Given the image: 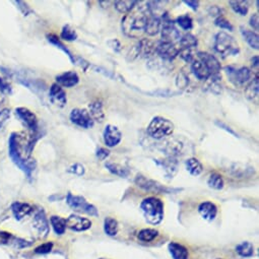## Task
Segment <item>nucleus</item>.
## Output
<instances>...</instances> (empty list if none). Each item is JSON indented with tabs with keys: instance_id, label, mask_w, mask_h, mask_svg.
<instances>
[{
	"instance_id": "72a5a7b5",
	"label": "nucleus",
	"mask_w": 259,
	"mask_h": 259,
	"mask_svg": "<svg viewBox=\"0 0 259 259\" xmlns=\"http://www.w3.org/2000/svg\"><path fill=\"white\" fill-rule=\"evenodd\" d=\"M104 231L107 235L115 236L118 233V223L113 218H106L104 221Z\"/></svg>"
},
{
	"instance_id": "393cba45",
	"label": "nucleus",
	"mask_w": 259,
	"mask_h": 259,
	"mask_svg": "<svg viewBox=\"0 0 259 259\" xmlns=\"http://www.w3.org/2000/svg\"><path fill=\"white\" fill-rule=\"evenodd\" d=\"M168 249H169L173 259H188V257H189L188 250L186 249V248L183 245L178 244L176 242L170 243L168 246Z\"/></svg>"
},
{
	"instance_id": "dca6fc26",
	"label": "nucleus",
	"mask_w": 259,
	"mask_h": 259,
	"mask_svg": "<svg viewBox=\"0 0 259 259\" xmlns=\"http://www.w3.org/2000/svg\"><path fill=\"white\" fill-rule=\"evenodd\" d=\"M196 56L198 58H200L204 62V64H206L207 67L210 70V77L220 75V71H221V68H222L221 67V63L213 55H211V54L207 53V52H198L196 54Z\"/></svg>"
},
{
	"instance_id": "cd10ccee",
	"label": "nucleus",
	"mask_w": 259,
	"mask_h": 259,
	"mask_svg": "<svg viewBox=\"0 0 259 259\" xmlns=\"http://www.w3.org/2000/svg\"><path fill=\"white\" fill-rule=\"evenodd\" d=\"M105 166L108 170L112 173V174L122 177V178H126L129 175V173H130L129 172V170L127 168H125L124 166H122L120 164H117V163H113V162H107Z\"/></svg>"
},
{
	"instance_id": "c9c22d12",
	"label": "nucleus",
	"mask_w": 259,
	"mask_h": 259,
	"mask_svg": "<svg viewBox=\"0 0 259 259\" xmlns=\"http://www.w3.org/2000/svg\"><path fill=\"white\" fill-rule=\"evenodd\" d=\"M159 164L163 166V168L165 169L166 174L170 175L171 178H173V176H174L175 173L177 172V162L173 158H171L169 160L162 161L161 163H159Z\"/></svg>"
},
{
	"instance_id": "f03ea898",
	"label": "nucleus",
	"mask_w": 259,
	"mask_h": 259,
	"mask_svg": "<svg viewBox=\"0 0 259 259\" xmlns=\"http://www.w3.org/2000/svg\"><path fill=\"white\" fill-rule=\"evenodd\" d=\"M8 156L21 171H23L27 177L31 179L32 173L36 168V161L33 159H25L21 156V147L19 143V137L17 133H13L8 140Z\"/></svg>"
},
{
	"instance_id": "a878e982",
	"label": "nucleus",
	"mask_w": 259,
	"mask_h": 259,
	"mask_svg": "<svg viewBox=\"0 0 259 259\" xmlns=\"http://www.w3.org/2000/svg\"><path fill=\"white\" fill-rule=\"evenodd\" d=\"M162 29V18L160 16H150L146 28V34L148 36H156L159 34Z\"/></svg>"
},
{
	"instance_id": "09e8293b",
	"label": "nucleus",
	"mask_w": 259,
	"mask_h": 259,
	"mask_svg": "<svg viewBox=\"0 0 259 259\" xmlns=\"http://www.w3.org/2000/svg\"><path fill=\"white\" fill-rule=\"evenodd\" d=\"M70 173H72V174L74 175H78V176H81L84 174V167L81 164H74L72 165L69 170H68Z\"/></svg>"
},
{
	"instance_id": "5701e85b",
	"label": "nucleus",
	"mask_w": 259,
	"mask_h": 259,
	"mask_svg": "<svg viewBox=\"0 0 259 259\" xmlns=\"http://www.w3.org/2000/svg\"><path fill=\"white\" fill-rule=\"evenodd\" d=\"M245 95L248 100H250L253 103H258V96H259V80L258 75H256L253 80L246 85L245 88Z\"/></svg>"
},
{
	"instance_id": "412c9836",
	"label": "nucleus",
	"mask_w": 259,
	"mask_h": 259,
	"mask_svg": "<svg viewBox=\"0 0 259 259\" xmlns=\"http://www.w3.org/2000/svg\"><path fill=\"white\" fill-rule=\"evenodd\" d=\"M198 211L201 217L207 221H213L218 214V208L210 201H204L198 207Z\"/></svg>"
},
{
	"instance_id": "864d4df0",
	"label": "nucleus",
	"mask_w": 259,
	"mask_h": 259,
	"mask_svg": "<svg viewBox=\"0 0 259 259\" xmlns=\"http://www.w3.org/2000/svg\"><path fill=\"white\" fill-rule=\"evenodd\" d=\"M184 3L188 5L190 8H192L193 10H196L199 6V2L196 1V0H188V1H184Z\"/></svg>"
},
{
	"instance_id": "4c0bfd02",
	"label": "nucleus",
	"mask_w": 259,
	"mask_h": 259,
	"mask_svg": "<svg viewBox=\"0 0 259 259\" xmlns=\"http://www.w3.org/2000/svg\"><path fill=\"white\" fill-rule=\"evenodd\" d=\"M47 39H48V41L51 43V44H53L54 46H56L58 49L62 50L64 53H66V55L70 58V60H71L73 63H75V59H74L73 55L71 54V52H70L65 46H64V45L62 44V43L59 41V39H58L55 35H48V36H47Z\"/></svg>"
},
{
	"instance_id": "a19ab883",
	"label": "nucleus",
	"mask_w": 259,
	"mask_h": 259,
	"mask_svg": "<svg viewBox=\"0 0 259 259\" xmlns=\"http://www.w3.org/2000/svg\"><path fill=\"white\" fill-rule=\"evenodd\" d=\"M176 23L178 24V26L183 29V30H185V31H189L192 29L193 27V19L190 16L188 15H183L181 16H179L176 20Z\"/></svg>"
},
{
	"instance_id": "20e7f679",
	"label": "nucleus",
	"mask_w": 259,
	"mask_h": 259,
	"mask_svg": "<svg viewBox=\"0 0 259 259\" xmlns=\"http://www.w3.org/2000/svg\"><path fill=\"white\" fill-rule=\"evenodd\" d=\"M214 50L223 58L235 56L240 52V48L237 41L228 33H225V32H220V33L215 35Z\"/></svg>"
},
{
	"instance_id": "39448f33",
	"label": "nucleus",
	"mask_w": 259,
	"mask_h": 259,
	"mask_svg": "<svg viewBox=\"0 0 259 259\" xmlns=\"http://www.w3.org/2000/svg\"><path fill=\"white\" fill-rule=\"evenodd\" d=\"M174 124L167 118L157 116L147 126V133L155 139H163L174 132Z\"/></svg>"
},
{
	"instance_id": "2eb2a0df",
	"label": "nucleus",
	"mask_w": 259,
	"mask_h": 259,
	"mask_svg": "<svg viewBox=\"0 0 259 259\" xmlns=\"http://www.w3.org/2000/svg\"><path fill=\"white\" fill-rule=\"evenodd\" d=\"M66 227L75 232H83L91 228L92 222L89 219L81 217V215L71 214L66 220Z\"/></svg>"
},
{
	"instance_id": "1a4fd4ad",
	"label": "nucleus",
	"mask_w": 259,
	"mask_h": 259,
	"mask_svg": "<svg viewBox=\"0 0 259 259\" xmlns=\"http://www.w3.org/2000/svg\"><path fill=\"white\" fill-rule=\"evenodd\" d=\"M157 51V44L149 39H142L132 49V58L135 57H144L149 58L154 56Z\"/></svg>"
},
{
	"instance_id": "a211bd4d",
	"label": "nucleus",
	"mask_w": 259,
	"mask_h": 259,
	"mask_svg": "<svg viewBox=\"0 0 259 259\" xmlns=\"http://www.w3.org/2000/svg\"><path fill=\"white\" fill-rule=\"evenodd\" d=\"M191 70L195 77L200 81H206L210 78V73L204 62L195 56L191 62Z\"/></svg>"
},
{
	"instance_id": "4d7b16f0",
	"label": "nucleus",
	"mask_w": 259,
	"mask_h": 259,
	"mask_svg": "<svg viewBox=\"0 0 259 259\" xmlns=\"http://www.w3.org/2000/svg\"><path fill=\"white\" fill-rule=\"evenodd\" d=\"M101 259H106V258H101Z\"/></svg>"
},
{
	"instance_id": "c85d7f7f",
	"label": "nucleus",
	"mask_w": 259,
	"mask_h": 259,
	"mask_svg": "<svg viewBox=\"0 0 259 259\" xmlns=\"http://www.w3.org/2000/svg\"><path fill=\"white\" fill-rule=\"evenodd\" d=\"M52 228L57 235H63L66 230V220L59 215H52L50 219Z\"/></svg>"
},
{
	"instance_id": "423d86ee",
	"label": "nucleus",
	"mask_w": 259,
	"mask_h": 259,
	"mask_svg": "<svg viewBox=\"0 0 259 259\" xmlns=\"http://www.w3.org/2000/svg\"><path fill=\"white\" fill-rule=\"evenodd\" d=\"M225 71L228 75L229 81L235 86H246L253 80L252 71L245 66L242 67H234V66H227Z\"/></svg>"
},
{
	"instance_id": "c03bdc74",
	"label": "nucleus",
	"mask_w": 259,
	"mask_h": 259,
	"mask_svg": "<svg viewBox=\"0 0 259 259\" xmlns=\"http://www.w3.org/2000/svg\"><path fill=\"white\" fill-rule=\"evenodd\" d=\"M14 236L5 231H0V245H7L12 243Z\"/></svg>"
},
{
	"instance_id": "f704fd0d",
	"label": "nucleus",
	"mask_w": 259,
	"mask_h": 259,
	"mask_svg": "<svg viewBox=\"0 0 259 259\" xmlns=\"http://www.w3.org/2000/svg\"><path fill=\"white\" fill-rule=\"evenodd\" d=\"M208 185L215 190L223 189L224 188L223 177L220 174H218V173H212V174H210V176L209 177Z\"/></svg>"
},
{
	"instance_id": "bb28decb",
	"label": "nucleus",
	"mask_w": 259,
	"mask_h": 259,
	"mask_svg": "<svg viewBox=\"0 0 259 259\" xmlns=\"http://www.w3.org/2000/svg\"><path fill=\"white\" fill-rule=\"evenodd\" d=\"M240 30H241V35L243 36L244 40L248 43V45H249L252 49L258 50L259 49V37L257 33L250 30H247L244 27H241Z\"/></svg>"
},
{
	"instance_id": "603ef678",
	"label": "nucleus",
	"mask_w": 259,
	"mask_h": 259,
	"mask_svg": "<svg viewBox=\"0 0 259 259\" xmlns=\"http://www.w3.org/2000/svg\"><path fill=\"white\" fill-rule=\"evenodd\" d=\"M249 24L250 26L253 28V30H255L256 32L259 30V16L258 14H254L249 20Z\"/></svg>"
},
{
	"instance_id": "4468645a",
	"label": "nucleus",
	"mask_w": 259,
	"mask_h": 259,
	"mask_svg": "<svg viewBox=\"0 0 259 259\" xmlns=\"http://www.w3.org/2000/svg\"><path fill=\"white\" fill-rule=\"evenodd\" d=\"M104 143L108 147H114L119 145L122 139V133L119 128L114 125H107L104 130Z\"/></svg>"
},
{
	"instance_id": "ea45409f",
	"label": "nucleus",
	"mask_w": 259,
	"mask_h": 259,
	"mask_svg": "<svg viewBox=\"0 0 259 259\" xmlns=\"http://www.w3.org/2000/svg\"><path fill=\"white\" fill-rule=\"evenodd\" d=\"M159 235V232L154 229H144L138 233V239L144 242H150L155 240Z\"/></svg>"
},
{
	"instance_id": "ddd939ff",
	"label": "nucleus",
	"mask_w": 259,
	"mask_h": 259,
	"mask_svg": "<svg viewBox=\"0 0 259 259\" xmlns=\"http://www.w3.org/2000/svg\"><path fill=\"white\" fill-rule=\"evenodd\" d=\"M156 53L162 59L171 61L179 55V47H177L174 43L161 41L159 44H157Z\"/></svg>"
},
{
	"instance_id": "58836bf2",
	"label": "nucleus",
	"mask_w": 259,
	"mask_h": 259,
	"mask_svg": "<svg viewBox=\"0 0 259 259\" xmlns=\"http://www.w3.org/2000/svg\"><path fill=\"white\" fill-rule=\"evenodd\" d=\"M229 3L236 14H238L243 16L248 14V10H249V4H248L247 1H230Z\"/></svg>"
},
{
	"instance_id": "6e6552de",
	"label": "nucleus",
	"mask_w": 259,
	"mask_h": 259,
	"mask_svg": "<svg viewBox=\"0 0 259 259\" xmlns=\"http://www.w3.org/2000/svg\"><path fill=\"white\" fill-rule=\"evenodd\" d=\"M66 202H67L68 206L74 210L88 213L90 215H93V217H98L99 215L98 210L96 209V207H94L93 204L89 203L82 196L72 195L71 193H68Z\"/></svg>"
},
{
	"instance_id": "7ed1b4c3",
	"label": "nucleus",
	"mask_w": 259,
	"mask_h": 259,
	"mask_svg": "<svg viewBox=\"0 0 259 259\" xmlns=\"http://www.w3.org/2000/svg\"><path fill=\"white\" fill-rule=\"evenodd\" d=\"M145 218L147 223L152 225H159L164 218V203L156 197H147L140 203Z\"/></svg>"
},
{
	"instance_id": "6e6d98bb",
	"label": "nucleus",
	"mask_w": 259,
	"mask_h": 259,
	"mask_svg": "<svg viewBox=\"0 0 259 259\" xmlns=\"http://www.w3.org/2000/svg\"><path fill=\"white\" fill-rule=\"evenodd\" d=\"M3 99H4V95H3V94H1V93H0V104L2 103Z\"/></svg>"
},
{
	"instance_id": "8fccbe9b",
	"label": "nucleus",
	"mask_w": 259,
	"mask_h": 259,
	"mask_svg": "<svg viewBox=\"0 0 259 259\" xmlns=\"http://www.w3.org/2000/svg\"><path fill=\"white\" fill-rule=\"evenodd\" d=\"M107 44L109 45L110 48L113 49L115 52H120V50L122 49V46L120 44V42L118 41L117 39H112L110 41H108Z\"/></svg>"
},
{
	"instance_id": "4be33fe9",
	"label": "nucleus",
	"mask_w": 259,
	"mask_h": 259,
	"mask_svg": "<svg viewBox=\"0 0 259 259\" xmlns=\"http://www.w3.org/2000/svg\"><path fill=\"white\" fill-rule=\"evenodd\" d=\"M12 211L15 215V218L17 221H20L28 217V215L33 211V208H32L29 203L16 201L12 204Z\"/></svg>"
},
{
	"instance_id": "0eeeda50",
	"label": "nucleus",
	"mask_w": 259,
	"mask_h": 259,
	"mask_svg": "<svg viewBox=\"0 0 259 259\" xmlns=\"http://www.w3.org/2000/svg\"><path fill=\"white\" fill-rule=\"evenodd\" d=\"M135 184L146 191L154 192V193H174V192H178L180 190V189L166 187L164 185H162L161 183H159L158 181L148 179L143 175L136 176Z\"/></svg>"
},
{
	"instance_id": "de8ad7c7",
	"label": "nucleus",
	"mask_w": 259,
	"mask_h": 259,
	"mask_svg": "<svg viewBox=\"0 0 259 259\" xmlns=\"http://www.w3.org/2000/svg\"><path fill=\"white\" fill-rule=\"evenodd\" d=\"M0 93L3 95L12 93V86L1 77H0Z\"/></svg>"
},
{
	"instance_id": "c756f323",
	"label": "nucleus",
	"mask_w": 259,
	"mask_h": 259,
	"mask_svg": "<svg viewBox=\"0 0 259 259\" xmlns=\"http://www.w3.org/2000/svg\"><path fill=\"white\" fill-rule=\"evenodd\" d=\"M137 1L135 0H120V1H115L114 7L121 14H128L136 6Z\"/></svg>"
},
{
	"instance_id": "9b49d317",
	"label": "nucleus",
	"mask_w": 259,
	"mask_h": 259,
	"mask_svg": "<svg viewBox=\"0 0 259 259\" xmlns=\"http://www.w3.org/2000/svg\"><path fill=\"white\" fill-rule=\"evenodd\" d=\"M162 18V29H161V33H162V41H166V42H171L174 43L176 41H180L181 35L179 33V31L175 28L173 21H171L167 16L166 17H161Z\"/></svg>"
},
{
	"instance_id": "7c9ffc66",
	"label": "nucleus",
	"mask_w": 259,
	"mask_h": 259,
	"mask_svg": "<svg viewBox=\"0 0 259 259\" xmlns=\"http://www.w3.org/2000/svg\"><path fill=\"white\" fill-rule=\"evenodd\" d=\"M186 169L193 176L200 175L203 171V166L195 158H190L186 161Z\"/></svg>"
},
{
	"instance_id": "e433bc0d",
	"label": "nucleus",
	"mask_w": 259,
	"mask_h": 259,
	"mask_svg": "<svg viewBox=\"0 0 259 259\" xmlns=\"http://www.w3.org/2000/svg\"><path fill=\"white\" fill-rule=\"evenodd\" d=\"M60 38L64 41H67V42H73L78 39V34H77V31H75L73 28H71L70 26L66 25L64 26L62 31H61V34H60Z\"/></svg>"
},
{
	"instance_id": "79ce46f5",
	"label": "nucleus",
	"mask_w": 259,
	"mask_h": 259,
	"mask_svg": "<svg viewBox=\"0 0 259 259\" xmlns=\"http://www.w3.org/2000/svg\"><path fill=\"white\" fill-rule=\"evenodd\" d=\"M214 24L215 26H218L221 29H225V30H229V31H233V26L230 23L228 19H226L223 16H219L217 19L214 20Z\"/></svg>"
},
{
	"instance_id": "6ab92c4d",
	"label": "nucleus",
	"mask_w": 259,
	"mask_h": 259,
	"mask_svg": "<svg viewBox=\"0 0 259 259\" xmlns=\"http://www.w3.org/2000/svg\"><path fill=\"white\" fill-rule=\"evenodd\" d=\"M57 84L64 88H72L80 82V77L75 71H66L56 77Z\"/></svg>"
},
{
	"instance_id": "f3484780",
	"label": "nucleus",
	"mask_w": 259,
	"mask_h": 259,
	"mask_svg": "<svg viewBox=\"0 0 259 259\" xmlns=\"http://www.w3.org/2000/svg\"><path fill=\"white\" fill-rule=\"evenodd\" d=\"M33 227L42 238H45V237H47V235L49 234L48 220H47L45 211L43 210H39L35 214L34 220H33Z\"/></svg>"
},
{
	"instance_id": "b1692460",
	"label": "nucleus",
	"mask_w": 259,
	"mask_h": 259,
	"mask_svg": "<svg viewBox=\"0 0 259 259\" xmlns=\"http://www.w3.org/2000/svg\"><path fill=\"white\" fill-rule=\"evenodd\" d=\"M89 113L91 117L93 118L94 122L97 121L99 123H102L105 120V112L103 109V104L100 101H95L90 104L89 106Z\"/></svg>"
},
{
	"instance_id": "9d476101",
	"label": "nucleus",
	"mask_w": 259,
	"mask_h": 259,
	"mask_svg": "<svg viewBox=\"0 0 259 259\" xmlns=\"http://www.w3.org/2000/svg\"><path fill=\"white\" fill-rule=\"evenodd\" d=\"M16 115L19 121L27 126L32 132H38V119L34 112H32L28 108L18 107L16 109Z\"/></svg>"
},
{
	"instance_id": "37998d69",
	"label": "nucleus",
	"mask_w": 259,
	"mask_h": 259,
	"mask_svg": "<svg viewBox=\"0 0 259 259\" xmlns=\"http://www.w3.org/2000/svg\"><path fill=\"white\" fill-rule=\"evenodd\" d=\"M15 4L16 5V7L20 10V13L23 14L25 16H29L30 14L33 13V10H32V8L29 6V4L25 1H15Z\"/></svg>"
},
{
	"instance_id": "3c124183",
	"label": "nucleus",
	"mask_w": 259,
	"mask_h": 259,
	"mask_svg": "<svg viewBox=\"0 0 259 259\" xmlns=\"http://www.w3.org/2000/svg\"><path fill=\"white\" fill-rule=\"evenodd\" d=\"M109 155H110L109 150L106 149V148H103V147H100V148L97 149V153H96L97 158H98V159L101 160V161L107 159L108 157H109Z\"/></svg>"
},
{
	"instance_id": "aec40b11",
	"label": "nucleus",
	"mask_w": 259,
	"mask_h": 259,
	"mask_svg": "<svg viewBox=\"0 0 259 259\" xmlns=\"http://www.w3.org/2000/svg\"><path fill=\"white\" fill-rule=\"evenodd\" d=\"M50 99L51 101L59 106V107H64L67 103V98L66 94L63 91L60 85L57 83H53L50 88Z\"/></svg>"
},
{
	"instance_id": "5fc2aeb1",
	"label": "nucleus",
	"mask_w": 259,
	"mask_h": 259,
	"mask_svg": "<svg viewBox=\"0 0 259 259\" xmlns=\"http://www.w3.org/2000/svg\"><path fill=\"white\" fill-rule=\"evenodd\" d=\"M251 64H252V67L256 68V70L258 69V56H254L252 59H251Z\"/></svg>"
},
{
	"instance_id": "2f4dec72",
	"label": "nucleus",
	"mask_w": 259,
	"mask_h": 259,
	"mask_svg": "<svg viewBox=\"0 0 259 259\" xmlns=\"http://www.w3.org/2000/svg\"><path fill=\"white\" fill-rule=\"evenodd\" d=\"M179 43H180V46H181L180 48H182V49L194 50L197 47L198 41L193 35L186 34L184 36H181V39H180Z\"/></svg>"
},
{
	"instance_id": "473e14b6",
	"label": "nucleus",
	"mask_w": 259,
	"mask_h": 259,
	"mask_svg": "<svg viewBox=\"0 0 259 259\" xmlns=\"http://www.w3.org/2000/svg\"><path fill=\"white\" fill-rule=\"evenodd\" d=\"M236 251L242 257H251L254 253V247L249 242H242L236 247Z\"/></svg>"
},
{
	"instance_id": "a18cd8bd",
	"label": "nucleus",
	"mask_w": 259,
	"mask_h": 259,
	"mask_svg": "<svg viewBox=\"0 0 259 259\" xmlns=\"http://www.w3.org/2000/svg\"><path fill=\"white\" fill-rule=\"evenodd\" d=\"M53 248V243L52 242H48V243H44L40 245L39 247L36 248L35 252L38 253V254H47L49 252H51Z\"/></svg>"
},
{
	"instance_id": "f8f14e48",
	"label": "nucleus",
	"mask_w": 259,
	"mask_h": 259,
	"mask_svg": "<svg viewBox=\"0 0 259 259\" xmlns=\"http://www.w3.org/2000/svg\"><path fill=\"white\" fill-rule=\"evenodd\" d=\"M70 120L75 125L89 129L94 126V120L88 110L85 109H73L70 112Z\"/></svg>"
},
{
	"instance_id": "49530a36",
	"label": "nucleus",
	"mask_w": 259,
	"mask_h": 259,
	"mask_svg": "<svg viewBox=\"0 0 259 259\" xmlns=\"http://www.w3.org/2000/svg\"><path fill=\"white\" fill-rule=\"evenodd\" d=\"M10 118V110L8 108H3L0 110V128L7 122V120Z\"/></svg>"
},
{
	"instance_id": "f257e3e1",
	"label": "nucleus",
	"mask_w": 259,
	"mask_h": 259,
	"mask_svg": "<svg viewBox=\"0 0 259 259\" xmlns=\"http://www.w3.org/2000/svg\"><path fill=\"white\" fill-rule=\"evenodd\" d=\"M144 3L145 5L135 6L122 18V31L129 38L138 39L146 34V28L152 13L149 10L148 3Z\"/></svg>"
}]
</instances>
